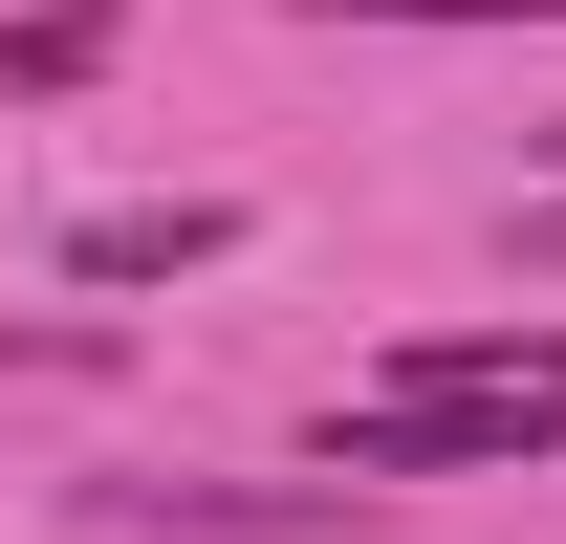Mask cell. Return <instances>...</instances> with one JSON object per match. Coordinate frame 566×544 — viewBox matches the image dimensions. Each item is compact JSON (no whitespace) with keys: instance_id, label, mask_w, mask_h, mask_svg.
Instances as JSON below:
<instances>
[{"instance_id":"6da1fadb","label":"cell","mask_w":566,"mask_h":544,"mask_svg":"<svg viewBox=\"0 0 566 544\" xmlns=\"http://www.w3.org/2000/svg\"><path fill=\"white\" fill-rule=\"evenodd\" d=\"M566 458V327H436L392 393L327 414V479H545Z\"/></svg>"},{"instance_id":"3957f363","label":"cell","mask_w":566,"mask_h":544,"mask_svg":"<svg viewBox=\"0 0 566 544\" xmlns=\"http://www.w3.org/2000/svg\"><path fill=\"white\" fill-rule=\"evenodd\" d=\"M240 262V197H132V218H66V283H197Z\"/></svg>"},{"instance_id":"277c9868","label":"cell","mask_w":566,"mask_h":544,"mask_svg":"<svg viewBox=\"0 0 566 544\" xmlns=\"http://www.w3.org/2000/svg\"><path fill=\"white\" fill-rule=\"evenodd\" d=\"M109 66V0H44V22H0V87H22V109H44V87H87Z\"/></svg>"},{"instance_id":"8992f818","label":"cell","mask_w":566,"mask_h":544,"mask_svg":"<svg viewBox=\"0 0 566 544\" xmlns=\"http://www.w3.org/2000/svg\"><path fill=\"white\" fill-rule=\"evenodd\" d=\"M523 262H545V283H566V197H523Z\"/></svg>"},{"instance_id":"5b68a950","label":"cell","mask_w":566,"mask_h":544,"mask_svg":"<svg viewBox=\"0 0 566 544\" xmlns=\"http://www.w3.org/2000/svg\"><path fill=\"white\" fill-rule=\"evenodd\" d=\"M305 22H566V0H305Z\"/></svg>"},{"instance_id":"7a4b0ae2","label":"cell","mask_w":566,"mask_h":544,"mask_svg":"<svg viewBox=\"0 0 566 544\" xmlns=\"http://www.w3.org/2000/svg\"><path fill=\"white\" fill-rule=\"evenodd\" d=\"M370 479H87V523L132 544H349Z\"/></svg>"}]
</instances>
